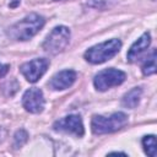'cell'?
Returning a JSON list of instances; mask_svg holds the SVG:
<instances>
[{"instance_id": "cell-1", "label": "cell", "mask_w": 157, "mask_h": 157, "mask_svg": "<svg viewBox=\"0 0 157 157\" xmlns=\"http://www.w3.org/2000/svg\"><path fill=\"white\" fill-rule=\"evenodd\" d=\"M45 20L38 13H29L7 31V36L15 40H28L36 36L44 26Z\"/></svg>"}, {"instance_id": "cell-2", "label": "cell", "mask_w": 157, "mask_h": 157, "mask_svg": "<svg viewBox=\"0 0 157 157\" xmlns=\"http://www.w3.org/2000/svg\"><path fill=\"white\" fill-rule=\"evenodd\" d=\"M126 124H128V115L125 113L117 112L108 117L94 115L91 120V129L93 134L102 135V134H109V132L120 130Z\"/></svg>"}, {"instance_id": "cell-3", "label": "cell", "mask_w": 157, "mask_h": 157, "mask_svg": "<svg viewBox=\"0 0 157 157\" xmlns=\"http://www.w3.org/2000/svg\"><path fill=\"white\" fill-rule=\"evenodd\" d=\"M120 48L121 42L119 39H110L88 48L85 52V59L91 64H102L115 56Z\"/></svg>"}, {"instance_id": "cell-4", "label": "cell", "mask_w": 157, "mask_h": 157, "mask_svg": "<svg viewBox=\"0 0 157 157\" xmlns=\"http://www.w3.org/2000/svg\"><path fill=\"white\" fill-rule=\"evenodd\" d=\"M70 29L65 26H56L43 42V49L49 54L61 53L70 42Z\"/></svg>"}, {"instance_id": "cell-5", "label": "cell", "mask_w": 157, "mask_h": 157, "mask_svg": "<svg viewBox=\"0 0 157 157\" xmlns=\"http://www.w3.org/2000/svg\"><path fill=\"white\" fill-rule=\"evenodd\" d=\"M126 78V75L118 69L109 67L98 72L93 78V85L98 91H107L112 87L121 85Z\"/></svg>"}, {"instance_id": "cell-6", "label": "cell", "mask_w": 157, "mask_h": 157, "mask_svg": "<svg viewBox=\"0 0 157 157\" xmlns=\"http://www.w3.org/2000/svg\"><path fill=\"white\" fill-rule=\"evenodd\" d=\"M53 129L55 131L71 134V135H75L77 137H81L85 134L82 119L80 115H76V114H71V115H67L65 118L56 120L53 124Z\"/></svg>"}, {"instance_id": "cell-7", "label": "cell", "mask_w": 157, "mask_h": 157, "mask_svg": "<svg viewBox=\"0 0 157 157\" xmlns=\"http://www.w3.org/2000/svg\"><path fill=\"white\" fill-rule=\"evenodd\" d=\"M49 66V61L44 58H37L31 61H27L21 65L20 71L25 76V78L29 82H37L47 71Z\"/></svg>"}, {"instance_id": "cell-8", "label": "cell", "mask_w": 157, "mask_h": 157, "mask_svg": "<svg viewBox=\"0 0 157 157\" xmlns=\"http://www.w3.org/2000/svg\"><path fill=\"white\" fill-rule=\"evenodd\" d=\"M22 105L27 112L33 114H38L43 112L45 105L43 92L37 87H32L27 90L22 97Z\"/></svg>"}, {"instance_id": "cell-9", "label": "cell", "mask_w": 157, "mask_h": 157, "mask_svg": "<svg viewBox=\"0 0 157 157\" xmlns=\"http://www.w3.org/2000/svg\"><path fill=\"white\" fill-rule=\"evenodd\" d=\"M75 80H76V72L74 70H63V71L55 74L50 78L49 86H50V88H53L55 91H63V90H66L70 86H72Z\"/></svg>"}, {"instance_id": "cell-10", "label": "cell", "mask_w": 157, "mask_h": 157, "mask_svg": "<svg viewBox=\"0 0 157 157\" xmlns=\"http://www.w3.org/2000/svg\"><path fill=\"white\" fill-rule=\"evenodd\" d=\"M150 43H151V36H150L148 32H146V33H144V34L130 47V49H129V52H128V55H126V56H128V60H129L130 63L136 61V60L147 50Z\"/></svg>"}, {"instance_id": "cell-11", "label": "cell", "mask_w": 157, "mask_h": 157, "mask_svg": "<svg viewBox=\"0 0 157 157\" xmlns=\"http://www.w3.org/2000/svg\"><path fill=\"white\" fill-rule=\"evenodd\" d=\"M141 93H142L141 87H134L123 97V101H121L123 105L126 108H135L140 102Z\"/></svg>"}, {"instance_id": "cell-12", "label": "cell", "mask_w": 157, "mask_h": 157, "mask_svg": "<svg viewBox=\"0 0 157 157\" xmlns=\"http://www.w3.org/2000/svg\"><path fill=\"white\" fill-rule=\"evenodd\" d=\"M155 72H156V50L153 49L142 65V74L145 76H150L153 75Z\"/></svg>"}, {"instance_id": "cell-13", "label": "cell", "mask_w": 157, "mask_h": 157, "mask_svg": "<svg viewBox=\"0 0 157 157\" xmlns=\"http://www.w3.org/2000/svg\"><path fill=\"white\" fill-rule=\"evenodd\" d=\"M142 147L148 156L155 157L156 156V137H155V135L144 136L142 137Z\"/></svg>"}, {"instance_id": "cell-14", "label": "cell", "mask_w": 157, "mask_h": 157, "mask_svg": "<svg viewBox=\"0 0 157 157\" xmlns=\"http://www.w3.org/2000/svg\"><path fill=\"white\" fill-rule=\"evenodd\" d=\"M27 140H28V134H27V131L23 130V129L17 130L16 134H15V136H13V147H15V148L22 147V146L26 144Z\"/></svg>"}, {"instance_id": "cell-15", "label": "cell", "mask_w": 157, "mask_h": 157, "mask_svg": "<svg viewBox=\"0 0 157 157\" xmlns=\"http://www.w3.org/2000/svg\"><path fill=\"white\" fill-rule=\"evenodd\" d=\"M20 2H21V0H10L9 5H10L11 9H15V7H17L20 5Z\"/></svg>"}, {"instance_id": "cell-16", "label": "cell", "mask_w": 157, "mask_h": 157, "mask_svg": "<svg viewBox=\"0 0 157 157\" xmlns=\"http://www.w3.org/2000/svg\"><path fill=\"white\" fill-rule=\"evenodd\" d=\"M5 135H6V130H5L4 128H1V126H0V142L4 140Z\"/></svg>"}, {"instance_id": "cell-17", "label": "cell", "mask_w": 157, "mask_h": 157, "mask_svg": "<svg viewBox=\"0 0 157 157\" xmlns=\"http://www.w3.org/2000/svg\"><path fill=\"white\" fill-rule=\"evenodd\" d=\"M110 155H126V153H123V152H112Z\"/></svg>"}, {"instance_id": "cell-18", "label": "cell", "mask_w": 157, "mask_h": 157, "mask_svg": "<svg viewBox=\"0 0 157 157\" xmlns=\"http://www.w3.org/2000/svg\"><path fill=\"white\" fill-rule=\"evenodd\" d=\"M56 1H58V0H56Z\"/></svg>"}]
</instances>
